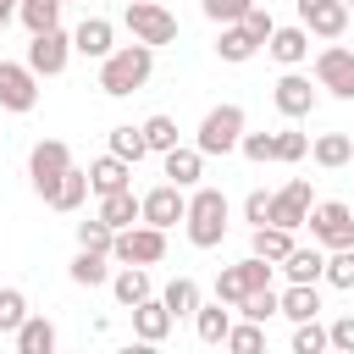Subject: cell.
I'll return each instance as SVG.
<instances>
[{"label": "cell", "instance_id": "obj_3", "mask_svg": "<svg viewBox=\"0 0 354 354\" xmlns=\"http://www.w3.org/2000/svg\"><path fill=\"white\" fill-rule=\"evenodd\" d=\"M111 260L116 266H155L166 260V227H149V221H133L111 238Z\"/></svg>", "mask_w": 354, "mask_h": 354}, {"label": "cell", "instance_id": "obj_36", "mask_svg": "<svg viewBox=\"0 0 354 354\" xmlns=\"http://www.w3.org/2000/svg\"><path fill=\"white\" fill-rule=\"evenodd\" d=\"M332 288H354V243L348 249H326V271H321Z\"/></svg>", "mask_w": 354, "mask_h": 354}, {"label": "cell", "instance_id": "obj_10", "mask_svg": "<svg viewBox=\"0 0 354 354\" xmlns=\"http://www.w3.org/2000/svg\"><path fill=\"white\" fill-rule=\"evenodd\" d=\"M315 83H321L326 94H337V100H354V50L326 44V50L315 55Z\"/></svg>", "mask_w": 354, "mask_h": 354}, {"label": "cell", "instance_id": "obj_37", "mask_svg": "<svg viewBox=\"0 0 354 354\" xmlns=\"http://www.w3.org/2000/svg\"><path fill=\"white\" fill-rule=\"evenodd\" d=\"M22 321H28V299H22V288H0V332L11 337Z\"/></svg>", "mask_w": 354, "mask_h": 354}, {"label": "cell", "instance_id": "obj_50", "mask_svg": "<svg viewBox=\"0 0 354 354\" xmlns=\"http://www.w3.org/2000/svg\"><path fill=\"white\" fill-rule=\"evenodd\" d=\"M61 6H66V0H61Z\"/></svg>", "mask_w": 354, "mask_h": 354}, {"label": "cell", "instance_id": "obj_8", "mask_svg": "<svg viewBox=\"0 0 354 354\" xmlns=\"http://www.w3.org/2000/svg\"><path fill=\"white\" fill-rule=\"evenodd\" d=\"M66 61H72V33H61V28L33 33V44H28V66H33V77H61Z\"/></svg>", "mask_w": 354, "mask_h": 354}, {"label": "cell", "instance_id": "obj_14", "mask_svg": "<svg viewBox=\"0 0 354 354\" xmlns=\"http://www.w3.org/2000/svg\"><path fill=\"white\" fill-rule=\"evenodd\" d=\"M299 22H304L310 33H321V39H343L348 6H343V0H299Z\"/></svg>", "mask_w": 354, "mask_h": 354}, {"label": "cell", "instance_id": "obj_12", "mask_svg": "<svg viewBox=\"0 0 354 354\" xmlns=\"http://www.w3.org/2000/svg\"><path fill=\"white\" fill-rule=\"evenodd\" d=\"M310 205H315V194H310V183L304 177H293L282 194H271V227H288V232H299L304 227V216H310Z\"/></svg>", "mask_w": 354, "mask_h": 354}, {"label": "cell", "instance_id": "obj_7", "mask_svg": "<svg viewBox=\"0 0 354 354\" xmlns=\"http://www.w3.org/2000/svg\"><path fill=\"white\" fill-rule=\"evenodd\" d=\"M72 166V149L61 144V138H39L33 144V155H28V183H33V194L50 205V194H55V183H61V171Z\"/></svg>", "mask_w": 354, "mask_h": 354}, {"label": "cell", "instance_id": "obj_15", "mask_svg": "<svg viewBox=\"0 0 354 354\" xmlns=\"http://www.w3.org/2000/svg\"><path fill=\"white\" fill-rule=\"evenodd\" d=\"M171 326H177V321H171V310H166L155 293L133 304V337H138V343H166V337H171Z\"/></svg>", "mask_w": 354, "mask_h": 354}, {"label": "cell", "instance_id": "obj_38", "mask_svg": "<svg viewBox=\"0 0 354 354\" xmlns=\"http://www.w3.org/2000/svg\"><path fill=\"white\" fill-rule=\"evenodd\" d=\"M238 315H249V321H271V315H277V293H271V288L243 293V299H238Z\"/></svg>", "mask_w": 354, "mask_h": 354}, {"label": "cell", "instance_id": "obj_35", "mask_svg": "<svg viewBox=\"0 0 354 354\" xmlns=\"http://www.w3.org/2000/svg\"><path fill=\"white\" fill-rule=\"evenodd\" d=\"M144 127V144H149V155H166L171 144H177V122L166 116V111H155L149 122H138Z\"/></svg>", "mask_w": 354, "mask_h": 354}, {"label": "cell", "instance_id": "obj_42", "mask_svg": "<svg viewBox=\"0 0 354 354\" xmlns=\"http://www.w3.org/2000/svg\"><path fill=\"white\" fill-rule=\"evenodd\" d=\"M199 6H205V17L221 28V22H243V11H249L254 0H199Z\"/></svg>", "mask_w": 354, "mask_h": 354}, {"label": "cell", "instance_id": "obj_23", "mask_svg": "<svg viewBox=\"0 0 354 354\" xmlns=\"http://www.w3.org/2000/svg\"><path fill=\"white\" fill-rule=\"evenodd\" d=\"M111 293H116L122 310H133L138 299H149V266H122V271L111 277Z\"/></svg>", "mask_w": 354, "mask_h": 354}, {"label": "cell", "instance_id": "obj_11", "mask_svg": "<svg viewBox=\"0 0 354 354\" xmlns=\"http://www.w3.org/2000/svg\"><path fill=\"white\" fill-rule=\"evenodd\" d=\"M183 210H188V194L177 183H160V188L138 194V221H149V227H177Z\"/></svg>", "mask_w": 354, "mask_h": 354}, {"label": "cell", "instance_id": "obj_6", "mask_svg": "<svg viewBox=\"0 0 354 354\" xmlns=\"http://www.w3.org/2000/svg\"><path fill=\"white\" fill-rule=\"evenodd\" d=\"M304 227H310V238H315L321 249H348V243H354V210H348L343 199H321V205H310Z\"/></svg>", "mask_w": 354, "mask_h": 354}, {"label": "cell", "instance_id": "obj_46", "mask_svg": "<svg viewBox=\"0 0 354 354\" xmlns=\"http://www.w3.org/2000/svg\"><path fill=\"white\" fill-rule=\"evenodd\" d=\"M326 348H343V354H354V315H337V321L326 326Z\"/></svg>", "mask_w": 354, "mask_h": 354}, {"label": "cell", "instance_id": "obj_26", "mask_svg": "<svg viewBox=\"0 0 354 354\" xmlns=\"http://www.w3.org/2000/svg\"><path fill=\"white\" fill-rule=\"evenodd\" d=\"M310 155H315V166L337 171V166H348V160H354V138H348V133H321V138L310 144Z\"/></svg>", "mask_w": 354, "mask_h": 354}, {"label": "cell", "instance_id": "obj_33", "mask_svg": "<svg viewBox=\"0 0 354 354\" xmlns=\"http://www.w3.org/2000/svg\"><path fill=\"white\" fill-rule=\"evenodd\" d=\"M221 343H227L232 354H260V348H266V332H260V321H249V315H243V321H232V326H227V337H221Z\"/></svg>", "mask_w": 354, "mask_h": 354}, {"label": "cell", "instance_id": "obj_19", "mask_svg": "<svg viewBox=\"0 0 354 354\" xmlns=\"http://www.w3.org/2000/svg\"><path fill=\"white\" fill-rule=\"evenodd\" d=\"M88 188H94V194L133 188V166H127L122 155H100V160H88Z\"/></svg>", "mask_w": 354, "mask_h": 354}, {"label": "cell", "instance_id": "obj_39", "mask_svg": "<svg viewBox=\"0 0 354 354\" xmlns=\"http://www.w3.org/2000/svg\"><path fill=\"white\" fill-rule=\"evenodd\" d=\"M238 149H243V160H254V166L277 160V138H271V133H243V138H238Z\"/></svg>", "mask_w": 354, "mask_h": 354}, {"label": "cell", "instance_id": "obj_5", "mask_svg": "<svg viewBox=\"0 0 354 354\" xmlns=\"http://www.w3.org/2000/svg\"><path fill=\"white\" fill-rule=\"evenodd\" d=\"M122 22H127V33H133L138 44H149V50H160V44L177 39V17H171L160 0H127Z\"/></svg>", "mask_w": 354, "mask_h": 354}, {"label": "cell", "instance_id": "obj_43", "mask_svg": "<svg viewBox=\"0 0 354 354\" xmlns=\"http://www.w3.org/2000/svg\"><path fill=\"white\" fill-rule=\"evenodd\" d=\"M271 138H277V160H304V155H310V138L293 133V127H282V133H271Z\"/></svg>", "mask_w": 354, "mask_h": 354}, {"label": "cell", "instance_id": "obj_48", "mask_svg": "<svg viewBox=\"0 0 354 354\" xmlns=\"http://www.w3.org/2000/svg\"><path fill=\"white\" fill-rule=\"evenodd\" d=\"M11 17H17V0H0V28H6Z\"/></svg>", "mask_w": 354, "mask_h": 354}, {"label": "cell", "instance_id": "obj_16", "mask_svg": "<svg viewBox=\"0 0 354 354\" xmlns=\"http://www.w3.org/2000/svg\"><path fill=\"white\" fill-rule=\"evenodd\" d=\"M72 50H77V55H88V61H105V55L116 50V28H111L105 17H83V22H77V33H72Z\"/></svg>", "mask_w": 354, "mask_h": 354}, {"label": "cell", "instance_id": "obj_49", "mask_svg": "<svg viewBox=\"0 0 354 354\" xmlns=\"http://www.w3.org/2000/svg\"><path fill=\"white\" fill-rule=\"evenodd\" d=\"M343 6H354V0H343Z\"/></svg>", "mask_w": 354, "mask_h": 354}, {"label": "cell", "instance_id": "obj_1", "mask_svg": "<svg viewBox=\"0 0 354 354\" xmlns=\"http://www.w3.org/2000/svg\"><path fill=\"white\" fill-rule=\"evenodd\" d=\"M149 72H155V50L149 44H116L105 61H100V88L111 94V100H127V94H138L144 83H149Z\"/></svg>", "mask_w": 354, "mask_h": 354}, {"label": "cell", "instance_id": "obj_22", "mask_svg": "<svg viewBox=\"0 0 354 354\" xmlns=\"http://www.w3.org/2000/svg\"><path fill=\"white\" fill-rule=\"evenodd\" d=\"M111 232H122V227H133L138 221V194L133 188H116V194H100V210H94Z\"/></svg>", "mask_w": 354, "mask_h": 354}, {"label": "cell", "instance_id": "obj_24", "mask_svg": "<svg viewBox=\"0 0 354 354\" xmlns=\"http://www.w3.org/2000/svg\"><path fill=\"white\" fill-rule=\"evenodd\" d=\"M227 326H232V304H205L199 299V310H194V332H199V343H221L227 337Z\"/></svg>", "mask_w": 354, "mask_h": 354}, {"label": "cell", "instance_id": "obj_18", "mask_svg": "<svg viewBox=\"0 0 354 354\" xmlns=\"http://www.w3.org/2000/svg\"><path fill=\"white\" fill-rule=\"evenodd\" d=\"M160 160H166V183H177V188H194V183L205 177V155L188 149V144H171Z\"/></svg>", "mask_w": 354, "mask_h": 354}, {"label": "cell", "instance_id": "obj_41", "mask_svg": "<svg viewBox=\"0 0 354 354\" xmlns=\"http://www.w3.org/2000/svg\"><path fill=\"white\" fill-rule=\"evenodd\" d=\"M111 238H116V232H111L100 216H94V221H77V249H105V254H111Z\"/></svg>", "mask_w": 354, "mask_h": 354}, {"label": "cell", "instance_id": "obj_30", "mask_svg": "<svg viewBox=\"0 0 354 354\" xmlns=\"http://www.w3.org/2000/svg\"><path fill=\"white\" fill-rule=\"evenodd\" d=\"M293 249V232L288 227H254V243H249V254H260V260H271V266H282V254Z\"/></svg>", "mask_w": 354, "mask_h": 354}, {"label": "cell", "instance_id": "obj_44", "mask_svg": "<svg viewBox=\"0 0 354 354\" xmlns=\"http://www.w3.org/2000/svg\"><path fill=\"white\" fill-rule=\"evenodd\" d=\"M243 28H249V39H254V44H266V39H271V28H277V22H271V11H266V6H260V0H254V6H249V11H243Z\"/></svg>", "mask_w": 354, "mask_h": 354}, {"label": "cell", "instance_id": "obj_34", "mask_svg": "<svg viewBox=\"0 0 354 354\" xmlns=\"http://www.w3.org/2000/svg\"><path fill=\"white\" fill-rule=\"evenodd\" d=\"M17 17L28 22V33H44L61 22V0H17Z\"/></svg>", "mask_w": 354, "mask_h": 354}, {"label": "cell", "instance_id": "obj_20", "mask_svg": "<svg viewBox=\"0 0 354 354\" xmlns=\"http://www.w3.org/2000/svg\"><path fill=\"white\" fill-rule=\"evenodd\" d=\"M282 271H288V282H321V271H326V249L310 238V249H288L282 254Z\"/></svg>", "mask_w": 354, "mask_h": 354}, {"label": "cell", "instance_id": "obj_28", "mask_svg": "<svg viewBox=\"0 0 354 354\" xmlns=\"http://www.w3.org/2000/svg\"><path fill=\"white\" fill-rule=\"evenodd\" d=\"M105 260H111L105 249H77L72 282H77V288H105V282H111V266H105Z\"/></svg>", "mask_w": 354, "mask_h": 354}, {"label": "cell", "instance_id": "obj_27", "mask_svg": "<svg viewBox=\"0 0 354 354\" xmlns=\"http://www.w3.org/2000/svg\"><path fill=\"white\" fill-rule=\"evenodd\" d=\"M83 199H88V171L66 166V171H61V183H55V194H50V210H66V216H72Z\"/></svg>", "mask_w": 354, "mask_h": 354}, {"label": "cell", "instance_id": "obj_25", "mask_svg": "<svg viewBox=\"0 0 354 354\" xmlns=\"http://www.w3.org/2000/svg\"><path fill=\"white\" fill-rule=\"evenodd\" d=\"M254 50H260V44L249 39V28H243V22H221V39H216V55H221V61L243 66V61H249Z\"/></svg>", "mask_w": 354, "mask_h": 354}, {"label": "cell", "instance_id": "obj_31", "mask_svg": "<svg viewBox=\"0 0 354 354\" xmlns=\"http://www.w3.org/2000/svg\"><path fill=\"white\" fill-rule=\"evenodd\" d=\"M160 304L171 310V321H177V315H194V310H199V282H194V277H171L166 293H160Z\"/></svg>", "mask_w": 354, "mask_h": 354}, {"label": "cell", "instance_id": "obj_4", "mask_svg": "<svg viewBox=\"0 0 354 354\" xmlns=\"http://www.w3.org/2000/svg\"><path fill=\"white\" fill-rule=\"evenodd\" d=\"M238 138H243V105H232V100H227V105L205 111L194 149H199V155H232V149H238Z\"/></svg>", "mask_w": 354, "mask_h": 354}, {"label": "cell", "instance_id": "obj_29", "mask_svg": "<svg viewBox=\"0 0 354 354\" xmlns=\"http://www.w3.org/2000/svg\"><path fill=\"white\" fill-rule=\"evenodd\" d=\"M11 337H17V354H50V348H55V326H50L44 315H28Z\"/></svg>", "mask_w": 354, "mask_h": 354}, {"label": "cell", "instance_id": "obj_21", "mask_svg": "<svg viewBox=\"0 0 354 354\" xmlns=\"http://www.w3.org/2000/svg\"><path fill=\"white\" fill-rule=\"evenodd\" d=\"M277 315H288V321H315V315H321L315 282H288V293H277Z\"/></svg>", "mask_w": 354, "mask_h": 354}, {"label": "cell", "instance_id": "obj_13", "mask_svg": "<svg viewBox=\"0 0 354 354\" xmlns=\"http://www.w3.org/2000/svg\"><path fill=\"white\" fill-rule=\"evenodd\" d=\"M271 100H277V111H282V116H293V122L315 111V88H310V77H304V72H293V66H288V72L277 77Z\"/></svg>", "mask_w": 354, "mask_h": 354}, {"label": "cell", "instance_id": "obj_9", "mask_svg": "<svg viewBox=\"0 0 354 354\" xmlns=\"http://www.w3.org/2000/svg\"><path fill=\"white\" fill-rule=\"evenodd\" d=\"M39 105V77L28 61H0V111H33Z\"/></svg>", "mask_w": 354, "mask_h": 354}, {"label": "cell", "instance_id": "obj_32", "mask_svg": "<svg viewBox=\"0 0 354 354\" xmlns=\"http://www.w3.org/2000/svg\"><path fill=\"white\" fill-rule=\"evenodd\" d=\"M111 155H122L127 166H138V160L149 155V144H144V127H133V122L111 127Z\"/></svg>", "mask_w": 354, "mask_h": 354}, {"label": "cell", "instance_id": "obj_45", "mask_svg": "<svg viewBox=\"0 0 354 354\" xmlns=\"http://www.w3.org/2000/svg\"><path fill=\"white\" fill-rule=\"evenodd\" d=\"M243 293H249V288H243V277H238V266H227V271L216 277V299L238 310V299H243Z\"/></svg>", "mask_w": 354, "mask_h": 354}, {"label": "cell", "instance_id": "obj_2", "mask_svg": "<svg viewBox=\"0 0 354 354\" xmlns=\"http://www.w3.org/2000/svg\"><path fill=\"white\" fill-rule=\"evenodd\" d=\"M227 216H232V205H227L221 188H194V194H188V210H183L188 243H194V249H216V243L227 238Z\"/></svg>", "mask_w": 354, "mask_h": 354}, {"label": "cell", "instance_id": "obj_47", "mask_svg": "<svg viewBox=\"0 0 354 354\" xmlns=\"http://www.w3.org/2000/svg\"><path fill=\"white\" fill-rule=\"evenodd\" d=\"M266 216H271V194L254 188V194L243 199V221H249V227H266Z\"/></svg>", "mask_w": 354, "mask_h": 354}, {"label": "cell", "instance_id": "obj_40", "mask_svg": "<svg viewBox=\"0 0 354 354\" xmlns=\"http://www.w3.org/2000/svg\"><path fill=\"white\" fill-rule=\"evenodd\" d=\"M321 348H326V326L293 321V354H321Z\"/></svg>", "mask_w": 354, "mask_h": 354}, {"label": "cell", "instance_id": "obj_17", "mask_svg": "<svg viewBox=\"0 0 354 354\" xmlns=\"http://www.w3.org/2000/svg\"><path fill=\"white\" fill-rule=\"evenodd\" d=\"M266 50H271V61H282V66H304V61H310V28H304V22H299V28H271Z\"/></svg>", "mask_w": 354, "mask_h": 354}]
</instances>
